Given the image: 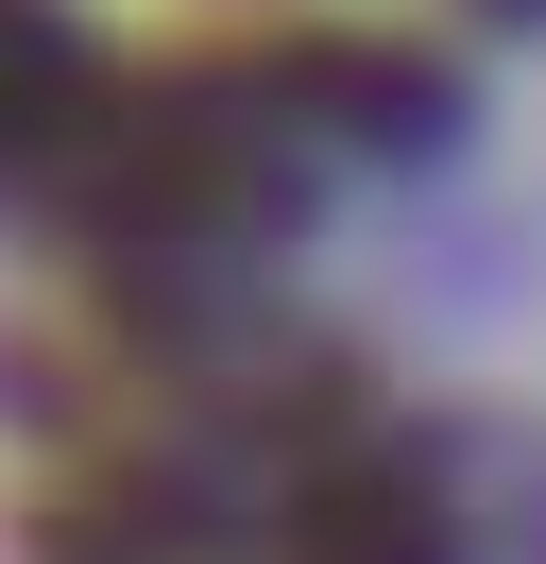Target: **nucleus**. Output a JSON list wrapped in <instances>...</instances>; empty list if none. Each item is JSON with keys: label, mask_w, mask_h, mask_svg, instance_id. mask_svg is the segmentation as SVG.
Returning a JSON list of instances; mask_svg holds the SVG:
<instances>
[{"label": "nucleus", "mask_w": 546, "mask_h": 564, "mask_svg": "<svg viewBox=\"0 0 546 564\" xmlns=\"http://www.w3.org/2000/svg\"><path fill=\"white\" fill-rule=\"evenodd\" d=\"M102 120H120V86L86 69V35H68L52 0H0V172L68 188L102 154Z\"/></svg>", "instance_id": "nucleus-1"}]
</instances>
